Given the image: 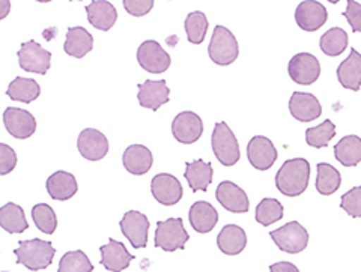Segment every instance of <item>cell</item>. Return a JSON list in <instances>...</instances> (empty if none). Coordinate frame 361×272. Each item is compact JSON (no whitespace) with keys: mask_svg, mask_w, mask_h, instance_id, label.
I'll return each instance as SVG.
<instances>
[{"mask_svg":"<svg viewBox=\"0 0 361 272\" xmlns=\"http://www.w3.org/2000/svg\"><path fill=\"white\" fill-rule=\"evenodd\" d=\"M127 13L134 17H143L154 8L152 0H123Z\"/></svg>","mask_w":361,"mask_h":272,"instance_id":"cell-42","label":"cell"},{"mask_svg":"<svg viewBox=\"0 0 361 272\" xmlns=\"http://www.w3.org/2000/svg\"><path fill=\"white\" fill-rule=\"evenodd\" d=\"M341 208L353 218H361V187H354L342 196Z\"/></svg>","mask_w":361,"mask_h":272,"instance_id":"cell-39","label":"cell"},{"mask_svg":"<svg viewBox=\"0 0 361 272\" xmlns=\"http://www.w3.org/2000/svg\"><path fill=\"white\" fill-rule=\"evenodd\" d=\"M190 224L199 233H209L217 225L219 212L208 202H196L190 208Z\"/></svg>","mask_w":361,"mask_h":272,"instance_id":"cell-24","label":"cell"},{"mask_svg":"<svg viewBox=\"0 0 361 272\" xmlns=\"http://www.w3.org/2000/svg\"><path fill=\"white\" fill-rule=\"evenodd\" d=\"M0 6H2V13H0V18H5L9 13V8H11V4L8 2V0H0Z\"/></svg>","mask_w":361,"mask_h":272,"instance_id":"cell-44","label":"cell"},{"mask_svg":"<svg viewBox=\"0 0 361 272\" xmlns=\"http://www.w3.org/2000/svg\"><path fill=\"white\" fill-rule=\"evenodd\" d=\"M334 156L345 167H355L361 163V139L358 135H346L334 146Z\"/></svg>","mask_w":361,"mask_h":272,"instance_id":"cell-28","label":"cell"},{"mask_svg":"<svg viewBox=\"0 0 361 272\" xmlns=\"http://www.w3.org/2000/svg\"><path fill=\"white\" fill-rule=\"evenodd\" d=\"M271 272H300L298 268L290 262H279L269 266Z\"/></svg>","mask_w":361,"mask_h":272,"instance_id":"cell-43","label":"cell"},{"mask_svg":"<svg viewBox=\"0 0 361 272\" xmlns=\"http://www.w3.org/2000/svg\"><path fill=\"white\" fill-rule=\"evenodd\" d=\"M281 218H283V205L277 199H264L256 208V221L265 228Z\"/></svg>","mask_w":361,"mask_h":272,"instance_id":"cell-34","label":"cell"},{"mask_svg":"<svg viewBox=\"0 0 361 272\" xmlns=\"http://www.w3.org/2000/svg\"><path fill=\"white\" fill-rule=\"evenodd\" d=\"M190 235L184 228L180 218H169L166 221L157 223L155 230V247L161 248L167 253H173L176 250H184Z\"/></svg>","mask_w":361,"mask_h":272,"instance_id":"cell-5","label":"cell"},{"mask_svg":"<svg viewBox=\"0 0 361 272\" xmlns=\"http://www.w3.org/2000/svg\"><path fill=\"white\" fill-rule=\"evenodd\" d=\"M119 228L134 248H145L148 244L149 220L139 211H128L123 215Z\"/></svg>","mask_w":361,"mask_h":272,"instance_id":"cell-10","label":"cell"},{"mask_svg":"<svg viewBox=\"0 0 361 272\" xmlns=\"http://www.w3.org/2000/svg\"><path fill=\"white\" fill-rule=\"evenodd\" d=\"M18 63L21 70L45 75L51 66V53L41 47L37 41L23 42L18 50Z\"/></svg>","mask_w":361,"mask_h":272,"instance_id":"cell-7","label":"cell"},{"mask_svg":"<svg viewBox=\"0 0 361 272\" xmlns=\"http://www.w3.org/2000/svg\"><path fill=\"white\" fill-rule=\"evenodd\" d=\"M343 17L348 20L354 33L361 32V5L355 0H348L346 11H343Z\"/></svg>","mask_w":361,"mask_h":272,"instance_id":"cell-41","label":"cell"},{"mask_svg":"<svg viewBox=\"0 0 361 272\" xmlns=\"http://www.w3.org/2000/svg\"><path fill=\"white\" fill-rule=\"evenodd\" d=\"M0 225L9 233H23L29 228L25 211L13 202L0 208Z\"/></svg>","mask_w":361,"mask_h":272,"instance_id":"cell-30","label":"cell"},{"mask_svg":"<svg viewBox=\"0 0 361 272\" xmlns=\"http://www.w3.org/2000/svg\"><path fill=\"white\" fill-rule=\"evenodd\" d=\"M337 78L345 89H351L354 92L361 87V54L351 49L348 58L338 65Z\"/></svg>","mask_w":361,"mask_h":272,"instance_id":"cell-23","label":"cell"},{"mask_svg":"<svg viewBox=\"0 0 361 272\" xmlns=\"http://www.w3.org/2000/svg\"><path fill=\"white\" fill-rule=\"evenodd\" d=\"M45 188H47V192L53 200L65 202L75 196L78 185L74 175L68 172H56L47 179Z\"/></svg>","mask_w":361,"mask_h":272,"instance_id":"cell-26","label":"cell"},{"mask_svg":"<svg viewBox=\"0 0 361 272\" xmlns=\"http://www.w3.org/2000/svg\"><path fill=\"white\" fill-rule=\"evenodd\" d=\"M87 20L98 30H110L118 20V13L107 0H94L86 6Z\"/></svg>","mask_w":361,"mask_h":272,"instance_id":"cell-22","label":"cell"},{"mask_svg":"<svg viewBox=\"0 0 361 272\" xmlns=\"http://www.w3.org/2000/svg\"><path fill=\"white\" fill-rule=\"evenodd\" d=\"M139 65L151 74H163L171 66V56L157 41H145L137 50Z\"/></svg>","mask_w":361,"mask_h":272,"instance_id":"cell-9","label":"cell"},{"mask_svg":"<svg viewBox=\"0 0 361 272\" xmlns=\"http://www.w3.org/2000/svg\"><path fill=\"white\" fill-rule=\"evenodd\" d=\"M14 253L18 265H25L30 271H39L51 265L56 250L50 241H42L37 237L30 241H20Z\"/></svg>","mask_w":361,"mask_h":272,"instance_id":"cell-2","label":"cell"},{"mask_svg":"<svg viewBox=\"0 0 361 272\" xmlns=\"http://www.w3.org/2000/svg\"><path fill=\"white\" fill-rule=\"evenodd\" d=\"M212 151L223 166H235L240 161V144L226 122H219L212 131Z\"/></svg>","mask_w":361,"mask_h":272,"instance_id":"cell-4","label":"cell"},{"mask_svg":"<svg viewBox=\"0 0 361 272\" xmlns=\"http://www.w3.org/2000/svg\"><path fill=\"white\" fill-rule=\"evenodd\" d=\"M94 38L85 27H70L66 32V41L63 44V50L66 54L73 56L75 59H82L92 51Z\"/></svg>","mask_w":361,"mask_h":272,"instance_id":"cell-25","label":"cell"},{"mask_svg":"<svg viewBox=\"0 0 361 272\" xmlns=\"http://www.w3.org/2000/svg\"><path fill=\"white\" fill-rule=\"evenodd\" d=\"M216 199L224 209L233 214H244L250 208L245 191L231 180H224L217 187Z\"/></svg>","mask_w":361,"mask_h":272,"instance_id":"cell-17","label":"cell"},{"mask_svg":"<svg viewBox=\"0 0 361 272\" xmlns=\"http://www.w3.org/2000/svg\"><path fill=\"white\" fill-rule=\"evenodd\" d=\"M4 123L6 131L16 139H29L37 131V119L23 109L8 107L4 111Z\"/></svg>","mask_w":361,"mask_h":272,"instance_id":"cell-11","label":"cell"},{"mask_svg":"<svg viewBox=\"0 0 361 272\" xmlns=\"http://www.w3.org/2000/svg\"><path fill=\"white\" fill-rule=\"evenodd\" d=\"M319 47L324 54L331 58L341 56L348 47V33L341 27H333L321 37Z\"/></svg>","mask_w":361,"mask_h":272,"instance_id":"cell-33","label":"cell"},{"mask_svg":"<svg viewBox=\"0 0 361 272\" xmlns=\"http://www.w3.org/2000/svg\"><path fill=\"white\" fill-rule=\"evenodd\" d=\"M342 184L341 173L337 172L330 164L319 163L318 164V179H316V190L322 196H331L338 190Z\"/></svg>","mask_w":361,"mask_h":272,"instance_id":"cell-32","label":"cell"},{"mask_svg":"<svg viewBox=\"0 0 361 272\" xmlns=\"http://www.w3.org/2000/svg\"><path fill=\"white\" fill-rule=\"evenodd\" d=\"M17 166V154L5 143H0V175L5 176L13 172Z\"/></svg>","mask_w":361,"mask_h":272,"instance_id":"cell-40","label":"cell"},{"mask_svg":"<svg viewBox=\"0 0 361 272\" xmlns=\"http://www.w3.org/2000/svg\"><path fill=\"white\" fill-rule=\"evenodd\" d=\"M94 265L90 264L89 257L80 252H68L61 257L58 272H92Z\"/></svg>","mask_w":361,"mask_h":272,"instance_id":"cell-37","label":"cell"},{"mask_svg":"<svg viewBox=\"0 0 361 272\" xmlns=\"http://www.w3.org/2000/svg\"><path fill=\"white\" fill-rule=\"evenodd\" d=\"M123 167L127 168V172L135 176L146 175L151 170L154 158L151 151L143 144H131L128 146L122 156Z\"/></svg>","mask_w":361,"mask_h":272,"instance_id":"cell-21","label":"cell"},{"mask_svg":"<svg viewBox=\"0 0 361 272\" xmlns=\"http://www.w3.org/2000/svg\"><path fill=\"white\" fill-rule=\"evenodd\" d=\"M137 87L139 104L145 109L157 111L161 106L169 103V98H171V89H169L164 80H146Z\"/></svg>","mask_w":361,"mask_h":272,"instance_id":"cell-19","label":"cell"},{"mask_svg":"<svg viewBox=\"0 0 361 272\" xmlns=\"http://www.w3.org/2000/svg\"><path fill=\"white\" fill-rule=\"evenodd\" d=\"M172 132L179 143H196L203 134V122L196 113L183 111L173 119Z\"/></svg>","mask_w":361,"mask_h":272,"instance_id":"cell-13","label":"cell"},{"mask_svg":"<svg viewBox=\"0 0 361 272\" xmlns=\"http://www.w3.org/2000/svg\"><path fill=\"white\" fill-rule=\"evenodd\" d=\"M41 94V87L39 85L32 80V78H25V77H17L11 82L6 95L14 99V101H20V103L25 104H30L35 101Z\"/></svg>","mask_w":361,"mask_h":272,"instance_id":"cell-31","label":"cell"},{"mask_svg":"<svg viewBox=\"0 0 361 272\" xmlns=\"http://www.w3.org/2000/svg\"><path fill=\"white\" fill-rule=\"evenodd\" d=\"M247 156L250 164L257 170H268L277 160V149L269 139L264 135H256L247 146Z\"/></svg>","mask_w":361,"mask_h":272,"instance_id":"cell-14","label":"cell"},{"mask_svg":"<svg viewBox=\"0 0 361 272\" xmlns=\"http://www.w3.org/2000/svg\"><path fill=\"white\" fill-rule=\"evenodd\" d=\"M269 236L281 252L289 254L301 253L309 244V233L298 221L285 224L283 228L271 232Z\"/></svg>","mask_w":361,"mask_h":272,"instance_id":"cell-6","label":"cell"},{"mask_svg":"<svg viewBox=\"0 0 361 272\" xmlns=\"http://www.w3.org/2000/svg\"><path fill=\"white\" fill-rule=\"evenodd\" d=\"M217 245L220 252L228 256L240 254L247 245V235L244 229L236 224L224 225L217 236Z\"/></svg>","mask_w":361,"mask_h":272,"instance_id":"cell-27","label":"cell"},{"mask_svg":"<svg viewBox=\"0 0 361 272\" xmlns=\"http://www.w3.org/2000/svg\"><path fill=\"white\" fill-rule=\"evenodd\" d=\"M336 135V125L330 120L325 119L321 125L309 128L306 131V142L309 146L316 147V149H322V147L329 146V143L333 140Z\"/></svg>","mask_w":361,"mask_h":272,"instance_id":"cell-35","label":"cell"},{"mask_svg":"<svg viewBox=\"0 0 361 272\" xmlns=\"http://www.w3.org/2000/svg\"><path fill=\"white\" fill-rule=\"evenodd\" d=\"M288 73L297 85L310 86L321 75V63L310 53H298L289 61Z\"/></svg>","mask_w":361,"mask_h":272,"instance_id":"cell-8","label":"cell"},{"mask_svg":"<svg viewBox=\"0 0 361 272\" xmlns=\"http://www.w3.org/2000/svg\"><path fill=\"white\" fill-rule=\"evenodd\" d=\"M209 58L214 63L228 66L238 59L240 47L233 33L224 26H216L208 47Z\"/></svg>","mask_w":361,"mask_h":272,"instance_id":"cell-3","label":"cell"},{"mask_svg":"<svg viewBox=\"0 0 361 272\" xmlns=\"http://www.w3.org/2000/svg\"><path fill=\"white\" fill-rule=\"evenodd\" d=\"M208 30V18L207 16L200 13V11H195V13L188 14L185 20V32H187V38L191 44H202L203 39H205Z\"/></svg>","mask_w":361,"mask_h":272,"instance_id":"cell-36","label":"cell"},{"mask_svg":"<svg viewBox=\"0 0 361 272\" xmlns=\"http://www.w3.org/2000/svg\"><path fill=\"white\" fill-rule=\"evenodd\" d=\"M78 152L89 161H99L109 154V140L106 135L95 130L86 128L78 135Z\"/></svg>","mask_w":361,"mask_h":272,"instance_id":"cell-12","label":"cell"},{"mask_svg":"<svg viewBox=\"0 0 361 272\" xmlns=\"http://www.w3.org/2000/svg\"><path fill=\"white\" fill-rule=\"evenodd\" d=\"M310 164L304 158L288 160L276 175V187L283 196L297 197L307 190Z\"/></svg>","mask_w":361,"mask_h":272,"instance_id":"cell-1","label":"cell"},{"mask_svg":"<svg viewBox=\"0 0 361 272\" xmlns=\"http://www.w3.org/2000/svg\"><path fill=\"white\" fill-rule=\"evenodd\" d=\"M185 179L193 191H207L212 183V166L203 160H196L185 164Z\"/></svg>","mask_w":361,"mask_h":272,"instance_id":"cell-29","label":"cell"},{"mask_svg":"<svg viewBox=\"0 0 361 272\" xmlns=\"http://www.w3.org/2000/svg\"><path fill=\"white\" fill-rule=\"evenodd\" d=\"M326 18H329V13H326L325 6L319 2H314V0H304L295 11L297 25L306 32L321 29Z\"/></svg>","mask_w":361,"mask_h":272,"instance_id":"cell-16","label":"cell"},{"mask_svg":"<svg viewBox=\"0 0 361 272\" xmlns=\"http://www.w3.org/2000/svg\"><path fill=\"white\" fill-rule=\"evenodd\" d=\"M151 191L154 199L164 206L176 205L183 197V185L175 176L169 173L155 175L151 183Z\"/></svg>","mask_w":361,"mask_h":272,"instance_id":"cell-15","label":"cell"},{"mask_svg":"<svg viewBox=\"0 0 361 272\" xmlns=\"http://www.w3.org/2000/svg\"><path fill=\"white\" fill-rule=\"evenodd\" d=\"M32 217L37 224V228L42 233L51 235L54 233L56 228H58V218H56L53 208L45 205V203H38V205L32 208Z\"/></svg>","mask_w":361,"mask_h":272,"instance_id":"cell-38","label":"cell"},{"mask_svg":"<svg viewBox=\"0 0 361 272\" xmlns=\"http://www.w3.org/2000/svg\"><path fill=\"white\" fill-rule=\"evenodd\" d=\"M289 111L300 122H312L322 115L321 103L314 95L293 92L289 99Z\"/></svg>","mask_w":361,"mask_h":272,"instance_id":"cell-18","label":"cell"},{"mask_svg":"<svg viewBox=\"0 0 361 272\" xmlns=\"http://www.w3.org/2000/svg\"><path fill=\"white\" fill-rule=\"evenodd\" d=\"M101 252V265H103L110 272H122L127 269L134 259L133 254L128 253L122 242H118L116 240H110L107 245H103L99 248Z\"/></svg>","mask_w":361,"mask_h":272,"instance_id":"cell-20","label":"cell"}]
</instances>
